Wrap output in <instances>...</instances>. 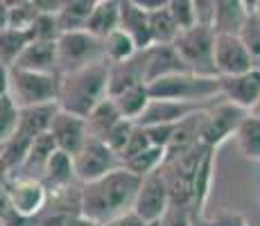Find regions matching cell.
<instances>
[{
    "mask_svg": "<svg viewBox=\"0 0 260 226\" xmlns=\"http://www.w3.org/2000/svg\"><path fill=\"white\" fill-rule=\"evenodd\" d=\"M50 134H52L54 143H57V149L68 154V156H75L86 145V140L91 138L86 120L79 118V115L61 111V109H59V113L54 115L52 124H50Z\"/></svg>",
    "mask_w": 260,
    "mask_h": 226,
    "instance_id": "obj_13",
    "label": "cell"
},
{
    "mask_svg": "<svg viewBox=\"0 0 260 226\" xmlns=\"http://www.w3.org/2000/svg\"><path fill=\"white\" fill-rule=\"evenodd\" d=\"M59 82H61L59 75H41V73H27V70L12 68L7 98L21 111L23 109L46 107V104H57Z\"/></svg>",
    "mask_w": 260,
    "mask_h": 226,
    "instance_id": "obj_5",
    "label": "cell"
},
{
    "mask_svg": "<svg viewBox=\"0 0 260 226\" xmlns=\"http://www.w3.org/2000/svg\"><path fill=\"white\" fill-rule=\"evenodd\" d=\"M73 165L77 181L82 185H86L111 174L113 170L122 168V160H120L116 152H111L107 147V143H102L98 138H88L86 145L73 156Z\"/></svg>",
    "mask_w": 260,
    "mask_h": 226,
    "instance_id": "obj_9",
    "label": "cell"
},
{
    "mask_svg": "<svg viewBox=\"0 0 260 226\" xmlns=\"http://www.w3.org/2000/svg\"><path fill=\"white\" fill-rule=\"evenodd\" d=\"M9 75H12V68L0 63V98H5L9 93Z\"/></svg>",
    "mask_w": 260,
    "mask_h": 226,
    "instance_id": "obj_46",
    "label": "cell"
},
{
    "mask_svg": "<svg viewBox=\"0 0 260 226\" xmlns=\"http://www.w3.org/2000/svg\"><path fill=\"white\" fill-rule=\"evenodd\" d=\"M29 39L32 41H43V43H57L61 37V29H59L57 16L54 14H41V16L34 21V25L29 27Z\"/></svg>",
    "mask_w": 260,
    "mask_h": 226,
    "instance_id": "obj_36",
    "label": "cell"
},
{
    "mask_svg": "<svg viewBox=\"0 0 260 226\" xmlns=\"http://www.w3.org/2000/svg\"><path fill=\"white\" fill-rule=\"evenodd\" d=\"M134 127H136V122H129V120H120L116 127H113L111 132L107 134V138H104L102 143H107V147L111 149V152H116L118 156H120V154H122V149L127 147L129 138H132Z\"/></svg>",
    "mask_w": 260,
    "mask_h": 226,
    "instance_id": "obj_38",
    "label": "cell"
},
{
    "mask_svg": "<svg viewBox=\"0 0 260 226\" xmlns=\"http://www.w3.org/2000/svg\"><path fill=\"white\" fill-rule=\"evenodd\" d=\"M215 29L202 25H194L192 29H186L177 37L174 48L190 73L199 77H219L215 68Z\"/></svg>",
    "mask_w": 260,
    "mask_h": 226,
    "instance_id": "obj_6",
    "label": "cell"
},
{
    "mask_svg": "<svg viewBox=\"0 0 260 226\" xmlns=\"http://www.w3.org/2000/svg\"><path fill=\"white\" fill-rule=\"evenodd\" d=\"M18 118H21V109L7 95L0 98V147H5L14 138L18 127Z\"/></svg>",
    "mask_w": 260,
    "mask_h": 226,
    "instance_id": "obj_35",
    "label": "cell"
},
{
    "mask_svg": "<svg viewBox=\"0 0 260 226\" xmlns=\"http://www.w3.org/2000/svg\"><path fill=\"white\" fill-rule=\"evenodd\" d=\"M120 120H124V118L120 115L116 102H113L111 98H107L100 107H95L93 113L86 118L88 136H91V138H98V140H104L107 138V134L116 127Z\"/></svg>",
    "mask_w": 260,
    "mask_h": 226,
    "instance_id": "obj_26",
    "label": "cell"
},
{
    "mask_svg": "<svg viewBox=\"0 0 260 226\" xmlns=\"http://www.w3.org/2000/svg\"><path fill=\"white\" fill-rule=\"evenodd\" d=\"M54 152H59V149H57V143H54L52 134L48 132V134L39 136V138L32 143V147H29L27 158H25L23 168L18 170L16 177H29V179L41 181L43 172H46V168L50 163V158L54 156Z\"/></svg>",
    "mask_w": 260,
    "mask_h": 226,
    "instance_id": "obj_22",
    "label": "cell"
},
{
    "mask_svg": "<svg viewBox=\"0 0 260 226\" xmlns=\"http://www.w3.org/2000/svg\"><path fill=\"white\" fill-rule=\"evenodd\" d=\"M211 104H192V102H174V100H152L149 107L138 120V127H154V124H179L192 113L206 111Z\"/></svg>",
    "mask_w": 260,
    "mask_h": 226,
    "instance_id": "obj_14",
    "label": "cell"
},
{
    "mask_svg": "<svg viewBox=\"0 0 260 226\" xmlns=\"http://www.w3.org/2000/svg\"><path fill=\"white\" fill-rule=\"evenodd\" d=\"M41 183L48 190H66L77 185V174H75V165H73V156L63 152H54V156L50 158L46 172L41 177Z\"/></svg>",
    "mask_w": 260,
    "mask_h": 226,
    "instance_id": "obj_24",
    "label": "cell"
},
{
    "mask_svg": "<svg viewBox=\"0 0 260 226\" xmlns=\"http://www.w3.org/2000/svg\"><path fill=\"white\" fill-rule=\"evenodd\" d=\"M249 115H253V118H258V120H260V100H258L256 104H253V109L249 111Z\"/></svg>",
    "mask_w": 260,
    "mask_h": 226,
    "instance_id": "obj_48",
    "label": "cell"
},
{
    "mask_svg": "<svg viewBox=\"0 0 260 226\" xmlns=\"http://www.w3.org/2000/svg\"><path fill=\"white\" fill-rule=\"evenodd\" d=\"M141 181L129 170L118 168L107 177L82 185V213L86 219L109 224L122 215L132 213Z\"/></svg>",
    "mask_w": 260,
    "mask_h": 226,
    "instance_id": "obj_1",
    "label": "cell"
},
{
    "mask_svg": "<svg viewBox=\"0 0 260 226\" xmlns=\"http://www.w3.org/2000/svg\"><path fill=\"white\" fill-rule=\"evenodd\" d=\"M32 43L27 32H18V29H5L0 32V63L7 68H14L23 50Z\"/></svg>",
    "mask_w": 260,
    "mask_h": 226,
    "instance_id": "obj_31",
    "label": "cell"
},
{
    "mask_svg": "<svg viewBox=\"0 0 260 226\" xmlns=\"http://www.w3.org/2000/svg\"><path fill=\"white\" fill-rule=\"evenodd\" d=\"M59 109L86 120L109 98V63L100 61L77 73L59 75Z\"/></svg>",
    "mask_w": 260,
    "mask_h": 226,
    "instance_id": "obj_2",
    "label": "cell"
},
{
    "mask_svg": "<svg viewBox=\"0 0 260 226\" xmlns=\"http://www.w3.org/2000/svg\"><path fill=\"white\" fill-rule=\"evenodd\" d=\"M219 93L226 102L251 111L260 100V70H249L236 77H219Z\"/></svg>",
    "mask_w": 260,
    "mask_h": 226,
    "instance_id": "obj_16",
    "label": "cell"
},
{
    "mask_svg": "<svg viewBox=\"0 0 260 226\" xmlns=\"http://www.w3.org/2000/svg\"><path fill=\"white\" fill-rule=\"evenodd\" d=\"M149 32H152V43L154 45H174L177 37L181 34V29H179L177 23H174L168 5L149 14Z\"/></svg>",
    "mask_w": 260,
    "mask_h": 226,
    "instance_id": "obj_29",
    "label": "cell"
},
{
    "mask_svg": "<svg viewBox=\"0 0 260 226\" xmlns=\"http://www.w3.org/2000/svg\"><path fill=\"white\" fill-rule=\"evenodd\" d=\"M247 7H249V18L247 25L242 27V32H240V39L251 52L256 70H260V3H247Z\"/></svg>",
    "mask_w": 260,
    "mask_h": 226,
    "instance_id": "obj_33",
    "label": "cell"
},
{
    "mask_svg": "<svg viewBox=\"0 0 260 226\" xmlns=\"http://www.w3.org/2000/svg\"><path fill=\"white\" fill-rule=\"evenodd\" d=\"M197 226H249L244 215H217L215 219H192Z\"/></svg>",
    "mask_w": 260,
    "mask_h": 226,
    "instance_id": "obj_43",
    "label": "cell"
},
{
    "mask_svg": "<svg viewBox=\"0 0 260 226\" xmlns=\"http://www.w3.org/2000/svg\"><path fill=\"white\" fill-rule=\"evenodd\" d=\"M104 226H158V224H147V222H143L136 213H127V215H122V217L113 219V222H109Z\"/></svg>",
    "mask_w": 260,
    "mask_h": 226,
    "instance_id": "obj_44",
    "label": "cell"
},
{
    "mask_svg": "<svg viewBox=\"0 0 260 226\" xmlns=\"http://www.w3.org/2000/svg\"><path fill=\"white\" fill-rule=\"evenodd\" d=\"M158 226H194L192 222V215H190V210H183V208H170L168 215L161 219V224Z\"/></svg>",
    "mask_w": 260,
    "mask_h": 226,
    "instance_id": "obj_42",
    "label": "cell"
},
{
    "mask_svg": "<svg viewBox=\"0 0 260 226\" xmlns=\"http://www.w3.org/2000/svg\"><path fill=\"white\" fill-rule=\"evenodd\" d=\"M166 156H168L166 149L149 147V149H145L143 154H138V156L129 158L127 163H122V168L129 170L132 174H136L138 179H145V177H149V174H154V172H158V170H161Z\"/></svg>",
    "mask_w": 260,
    "mask_h": 226,
    "instance_id": "obj_32",
    "label": "cell"
},
{
    "mask_svg": "<svg viewBox=\"0 0 260 226\" xmlns=\"http://www.w3.org/2000/svg\"><path fill=\"white\" fill-rule=\"evenodd\" d=\"M5 190H7V197H9V202H12L14 210H16L18 215H23V217L37 219L48 206L50 192L39 179L14 177Z\"/></svg>",
    "mask_w": 260,
    "mask_h": 226,
    "instance_id": "obj_11",
    "label": "cell"
},
{
    "mask_svg": "<svg viewBox=\"0 0 260 226\" xmlns=\"http://www.w3.org/2000/svg\"><path fill=\"white\" fill-rule=\"evenodd\" d=\"M236 145L244 158L260 160V120L247 115L236 132Z\"/></svg>",
    "mask_w": 260,
    "mask_h": 226,
    "instance_id": "obj_30",
    "label": "cell"
},
{
    "mask_svg": "<svg viewBox=\"0 0 260 226\" xmlns=\"http://www.w3.org/2000/svg\"><path fill=\"white\" fill-rule=\"evenodd\" d=\"M249 7L242 0H217V14H215V34L240 37L242 27L247 25Z\"/></svg>",
    "mask_w": 260,
    "mask_h": 226,
    "instance_id": "obj_21",
    "label": "cell"
},
{
    "mask_svg": "<svg viewBox=\"0 0 260 226\" xmlns=\"http://www.w3.org/2000/svg\"><path fill=\"white\" fill-rule=\"evenodd\" d=\"M138 52H141L138 45L134 43V39L129 37V34H124L122 29H116V32H111L104 39V61H107L109 66L129 61V59L136 57Z\"/></svg>",
    "mask_w": 260,
    "mask_h": 226,
    "instance_id": "obj_28",
    "label": "cell"
},
{
    "mask_svg": "<svg viewBox=\"0 0 260 226\" xmlns=\"http://www.w3.org/2000/svg\"><path fill=\"white\" fill-rule=\"evenodd\" d=\"M215 14H217V0H194L197 25L215 29Z\"/></svg>",
    "mask_w": 260,
    "mask_h": 226,
    "instance_id": "obj_41",
    "label": "cell"
},
{
    "mask_svg": "<svg viewBox=\"0 0 260 226\" xmlns=\"http://www.w3.org/2000/svg\"><path fill=\"white\" fill-rule=\"evenodd\" d=\"M149 95L152 100H174L192 104H213L215 100L222 98L219 77H199L194 73H179L158 79L149 84Z\"/></svg>",
    "mask_w": 260,
    "mask_h": 226,
    "instance_id": "obj_4",
    "label": "cell"
},
{
    "mask_svg": "<svg viewBox=\"0 0 260 226\" xmlns=\"http://www.w3.org/2000/svg\"><path fill=\"white\" fill-rule=\"evenodd\" d=\"M249 115V111L236 107L219 98V102H213L211 109L206 111V122L202 132V145L208 149H219L229 138H236L238 127L242 120Z\"/></svg>",
    "mask_w": 260,
    "mask_h": 226,
    "instance_id": "obj_8",
    "label": "cell"
},
{
    "mask_svg": "<svg viewBox=\"0 0 260 226\" xmlns=\"http://www.w3.org/2000/svg\"><path fill=\"white\" fill-rule=\"evenodd\" d=\"M215 68L219 77H236V75L256 70L251 52L242 43V39L226 37V34H217L215 39Z\"/></svg>",
    "mask_w": 260,
    "mask_h": 226,
    "instance_id": "obj_12",
    "label": "cell"
},
{
    "mask_svg": "<svg viewBox=\"0 0 260 226\" xmlns=\"http://www.w3.org/2000/svg\"><path fill=\"white\" fill-rule=\"evenodd\" d=\"M143 54H145V84L147 86L158 82V79L172 77V75L190 73L174 45H152V48L143 50Z\"/></svg>",
    "mask_w": 260,
    "mask_h": 226,
    "instance_id": "obj_15",
    "label": "cell"
},
{
    "mask_svg": "<svg viewBox=\"0 0 260 226\" xmlns=\"http://www.w3.org/2000/svg\"><path fill=\"white\" fill-rule=\"evenodd\" d=\"M215 154H217V149H206L202 163H199L197 177H194L192 206H190L192 219H206V204L208 197H211V188L215 179Z\"/></svg>",
    "mask_w": 260,
    "mask_h": 226,
    "instance_id": "obj_20",
    "label": "cell"
},
{
    "mask_svg": "<svg viewBox=\"0 0 260 226\" xmlns=\"http://www.w3.org/2000/svg\"><path fill=\"white\" fill-rule=\"evenodd\" d=\"M41 16L37 0H12L9 3V29L29 32L34 21Z\"/></svg>",
    "mask_w": 260,
    "mask_h": 226,
    "instance_id": "obj_34",
    "label": "cell"
},
{
    "mask_svg": "<svg viewBox=\"0 0 260 226\" xmlns=\"http://www.w3.org/2000/svg\"><path fill=\"white\" fill-rule=\"evenodd\" d=\"M170 208H172L170 192L161 172H154L149 177H145L141 181V188H138L132 213H136L147 224H161V219L168 215Z\"/></svg>",
    "mask_w": 260,
    "mask_h": 226,
    "instance_id": "obj_10",
    "label": "cell"
},
{
    "mask_svg": "<svg viewBox=\"0 0 260 226\" xmlns=\"http://www.w3.org/2000/svg\"><path fill=\"white\" fill-rule=\"evenodd\" d=\"M9 29V3L0 0V32Z\"/></svg>",
    "mask_w": 260,
    "mask_h": 226,
    "instance_id": "obj_47",
    "label": "cell"
},
{
    "mask_svg": "<svg viewBox=\"0 0 260 226\" xmlns=\"http://www.w3.org/2000/svg\"><path fill=\"white\" fill-rule=\"evenodd\" d=\"M149 136V143L152 147H161L168 152V147L172 145L174 132H177V124H154V127H143Z\"/></svg>",
    "mask_w": 260,
    "mask_h": 226,
    "instance_id": "obj_40",
    "label": "cell"
},
{
    "mask_svg": "<svg viewBox=\"0 0 260 226\" xmlns=\"http://www.w3.org/2000/svg\"><path fill=\"white\" fill-rule=\"evenodd\" d=\"M18 70L27 73H41V75H59V57H57V43H43L32 41L18 57Z\"/></svg>",
    "mask_w": 260,
    "mask_h": 226,
    "instance_id": "obj_19",
    "label": "cell"
},
{
    "mask_svg": "<svg viewBox=\"0 0 260 226\" xmlns=\"http://www.w3.org/2000/svg\"><path fill=\"white\" fill-rule=\"evenodd\" d=\"M0 226H5V224H3V219H0Z\"/></svg>",
    "mask_w": 260,
    "mask_h": 226,
    "instance_id": "obj_51",
    "label": "cell"
},
{
    "mask_svg": "<svg viewBox=\"0 0 260 226\" xmlns=\"http://www.w3.org/2000/svg\"><path fill=\"white\" fill-rule=\"evenodd\" d=\"M208 147L197 145V147L188 149L183 154H174V156H166L161 165V177L168 185L170 192V204L174 208L190 210L192 206V190H194V177H197L199 163H202L204 154Z\"/></svg>",
    "mask_w": 260,
    "mask_h": 226,
    "instance_id": "obj_3",
    "label": "cell"
},
{
    "mask_svg": "<svg viewBox=\"0 0 260 226\" xmlns=\"http://www.w3.org/2000/svg\"><path fill=\"white\" fill-rule=\"evenodd\" d=\"M111 100L116 102L118 111L124 120L138 122L141 115L145 113V109L152 102V95H149V86H136V88H129V90H124V93L116 95V98H111Z\"/></svg>",
    "mask_w": 260,
    "mask_h": 226,
    "instance_id": "obj_27",
    "label": "cell"
},
{
    "mask_svg": "<svg viewBox=\"0 0 260 226\" xmlns=\"http://www.w3.org/2000/svg\"><path fill=\"white\" fill-rule=\"evenodd\" d=\"M147 86L145 84V54L138 52L129 61L109 66V98L124 93L129 88Z\"/></svg>",
    "mask_w": 260,
    "mask_h": 226,
    "instance_id": "obj_18",
    "label": "cell"
},
{
    "mask_svg": "<svg viewBox=\"0 0 260 226\" xmlns=\"http://www.w3.org/2000/svg\"><path fill=\"white\" fill-rule=\"evenodd\" d=\"M93 9H95V0H63V7L57 14V23L61 34L86 32V25Z\"/></svg>",
    "mask_w": 260,
    "mask_h": 226,
    "instance_id": "obj_25",
    "label": "cell"
},
{
    "mask_svg": "<svg viewBox=\"0 0 260 226\" xmlns=\"http://www.w3.org/2000/svg\"><path fill=\"white\" fill-rule=\"evenodd\" d=\"M59 75L77 73L93 63L104 61V41L88 32H68L57 41Z\"/></svg>",
    "mask_w": 260,
    "mask_h": 226,
    "instance_id": "obj_7",
    "label": "cell"
},
{
    "mask_svg": "<svg viewBox=\"0 0 260 226\" xmlns=\"http://www.w3.org/2000/svg\"><path fill=\"white\" fill-rule=\"evenodd\" d=\"M168 9L172 14L174 23L181 32L192 29L197 25V16H194V0H170Z\"/></svg>",
    "mask_w": 260,
    "mask_h": 226,
    "instance_id": "obj_37",
    "label": "cell"
},
{
    "mask_svg": "<svg viewBox=\"0 0 260 226\" xmlns=\"http://www.w3.org/2000/svg\"><path fill=\"white\" fill-rule=\"evenodd\" d=\"M124 34L134 39L138 50L152 48V32H149V14L136 0H120V27Z\"/></svg>",
    "mask_w": 260,
    "mask_h": 226,
    "instance_id": "obj_17",
    "label": "cell"
},
{
    "mask_svg": "<svg viewBox=\"0 0 260 226\" xmlns=\"http://www.w3.org/2000/svg\"><path fill=\"white\" fill-rule=\"evenodd\" d=\"M149 147H152V143H149L147 132L136 124V127H134V132H132V138H129V143H127V147H124L122 154H120V160H122V163H127L129 158L138 156V154H143L145 149H149Z\"/></svg>",
    "mask_w": 260,
    "mask_h": 226,
    "instance_id": "obj_39",
    "label": "cell"
},
{
    "mask_svg": "<svg viewBox=\"0 0 260 226\" xmlns=\"http://www.w3.org/2000/svg\"><path fill=\"white\" fill-rule=\"evenodd\" d=\"M79 226H102V224H98V222H91V219L82 217V222H79Z\"/></svg>",
    "mask_w": 260,
    "mask_h": 226,
    "instance_id": "obj_49",
    "label": "cell"
},
{
    "mask_svg": "<svg viewBox=\"0 0 260 226\" xmlns=\"http://www.w3.org/2000/svg\"><path fill=\"white\" fill-rule=\"evenodd\" d=\"M120 27V0H95V9L88 18L86 32L98 39H107Z\"/></svg>",
    "mask_w": 260,
    "mask_h": 226,
    "instance_id": "obj_23",
    "label": "cell"
},
{
    "mask_svg": "<svg viewBox=\"0 0 260 226\" xmlns=\"http://www.w3.org/2000/svg\"><path fill=\"white\" fill-rule=\"evenodd\" d=\"M194 226H197V224H194Z\"/></svg>",
    "mask_w": 260,
    "mask_h": 226,
    "instance_id": "obj_52",
    "label": "cell"
},
{
    "mask_svg": "<svg viewBox=\"0 0 260 226\" xmlns=\"http://www.w3.org/2000/svg\"><path fill=\"white\" fill-rule=\"evenodd\" d=\"M3 149H5V147H0V158H3Z\"/></svg>",
    "mask_w": 260,
    "mask_h": 226,
    "instance_id": "obj_50",
    "label": "cell"
},
{
    "mask_svg": "<svg viewBox=\"0 0 260 226\" xmlns=\"http://www.w3.org/2000/svg\"><path fill=\"white\" fill-rule=\"evenodd\" d=\"M37 7L41 14H54L57 16L59 9L63 7V0H37Z\"/></svg>",
    "mask_w": 260,
    "mask_h": 226,
    "instance_id": "obj_45",
    "label": "cell"
}]
</instances>
